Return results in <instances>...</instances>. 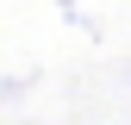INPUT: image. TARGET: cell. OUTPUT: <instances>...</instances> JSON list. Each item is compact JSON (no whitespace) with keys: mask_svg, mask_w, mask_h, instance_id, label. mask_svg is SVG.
<instances>
[]
</instances>
